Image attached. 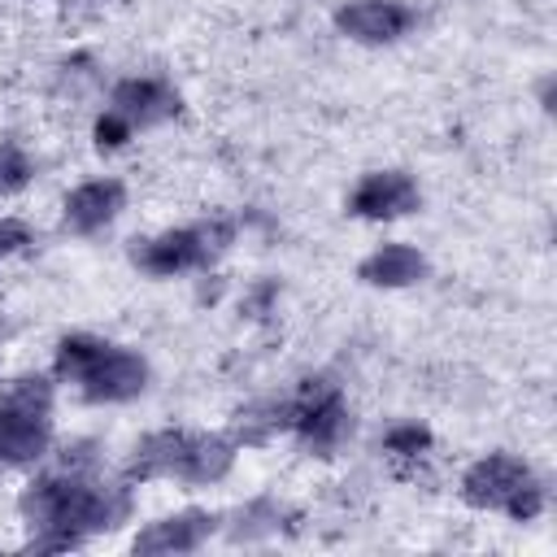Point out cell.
<instances>
[{
	"label": "cell",
	"instance_id": "obj_8",
	"mask_svg": "<svg viewBox=\"0 0 557 557\" xmlns=\"http://www.w3.org/2000/svg\"><path fill=\"white\" fill-rule=\"evenodd\" d=\"M209 531H213V518L205 509H187V513L152 522L135 540V553H191V548H200L209 540Z\"/></svg>",
	"mask_w": 557,
	"mask_h": 557
},
{
	"label": "cell",
	"instance_id": "obj_10",
	"mask_svg": "<svg viewBox=\"0 0 557 557\" xmlns=\"http://www.w3.org/2000/svg\"><path fill=\"white\" fill-rule=\"evenodd\" d=\"M422 274H426V261L409 244H383L361 261V278L374 287H405V283H418Z\"/></svg>",
	"mask_w": 557,
	"mask_h": 557
},
{
	"label": "cell",
	"instance_id": "obj_3",
	"mask_svg": "<svg viewBox=\"0 0 557 557\" xmlns=\"http://www.w3.org/2000/svg\"><path fill=\"white\" fill-rule=\"evenodd\" d=\"M231 235H235V226H231V222L165 231V235L148 239L144 248H135V261H139L148 274H178V270H196V265H205L213 252H222Z\"/></svg>",
	"mask_w": 557,
	"mask_h": 557
},
{
	"label": "cell",
	"instance_id": "obj_7",
	"mask_svg": "<svg viewBox=\"0 0 557 557\" xmlns=\"http://www.w3.org/2000/svg\"><path fill=\"white\" fill-rule=\"evenodd\" d=\"M113 113H122L131 126H157L178 113V96L161 78H126L113 87Z\"/></svg>",
	"mask_w": 557,
	"mask_h": 557
},
{
	"label": "cell",
	"instance_id": "obj_1",
	"mask_svg": "<svg viewBox=\"0 0 557 557\" xmlns=\"http://www.w3.org/2000/svg\"><path fill=\"white\" fill-rule=\"evenodd\" d=\"M57 374L78 383L87 400H131L148 387V366L139 352L91 339V335H70L57 348Z\"/></svg>",
	"mask_w": 557,
	"mask_h": 557
},
{
	"label": "cell",
	"instance_id": "obj_6",
	"mask_svg": "<svg viewBox=\"0 0 557 557\" xmlns=\"http://www.w3.org/2000/svg\"><path fill=\"white\" fill-rule=\"evenodd\" d=\"M126 205V187L117 178H96V183H83L65 196V226L78 231V235H91L100 226H109L117 218V209Z\"/></svg>",
	"mask_w": 557,
	"mask_h": 557
},
{
	"label": "cell",
	"instance_id": "obj_9",
	"mask_svg": "<svg viewBox=\"0 0 557 557\" xmlns=\"http://www.w3.org/2000/svg\"><path fill=\"white\" fill-rule=\"evenodd\" d=\"M235 461V444L222 435H187L183 440V457H178V479L187 483H213L231 470Z\"/></svg>",
	"mask_w": 557,
	"mask_h": 557
},
{
	"label": "cell",
	"instance_id": "obj_2",
	"mask_svg": "<svg viewBox=\"0 0 557 557\" xmlns=\"http://www.w3.org/2000/svg\"><path fill=\"white\" fill-rule=\"evenodd\" d=\"M461 496L474 505V509H505L509 518L527 522L544 509V487L540 479L531 474L527 461L509 457V453H492L483 461H474L461 479Z\"/></svg>",
	"mask_w": 557,
	"mask_h": 557
},
{
	"label": "cell",
	"instance_id": "obj_13",
	"mask_svg": "<svg viewBox=\"0 0 557 557\" xmlns=\"http://www.w3.org/2000/svg\"><path fill=\"white\" fill-rule=\"evenodd\" d=\"M0 413L52 422V387H48V379H39V374L13 379V383L4 387V396H0Z\"/></svg>",
	"mask_w": 557,
	"mask_h": 557
},
{
	"label": "cell",
	"instance_id": "obj_14",
	"mask_svg": "<svg viewBox=\"0 0 557 557\" xmlns=\"http://www.w3.org/2000/svg\"><path fill=\"white\" fill-rule=\"evenodd\" d=\"M30 157L17 148V144H0V196H9V191H17V187H26L30 183Z\"/></svg>",
	"mask_w": 557,
	"mask_h": 557
},
{
	"label": "cell",
	"instance_id": "obj_4",
	"mask_svg": "<svg viewBox=\"0 0 557 557\" xmlns=\"http://www.w3.org/2000/svg\"><path fill=\"white\" fill-rule=\"evenodd\" d=\"M335 26L361 44H392L413 26V9L400 0H352L335 13Z\"/></svg>",
	"mask_w": 557,
	"mask_h": 557
},
{
	"label": "cell",
	"instance_id": "obj_12",
	"mask_svg": "<svg viewBox=\"0 0 557 557\" xmlns=\"http://www.w3.org/2000/svg\"><path fill=\"white\" fill-rule=\"evenodd\" d=\"M183 431H161L148 435L135 457H131V479H161V474H178V457H183Z\"/></svg>",
	"mask_w": 557,
	"mask_h": 557
},
{
	"label": "cell",
	"instance_id": "obj_11",
	"mask_svg": "<svg viewBox=\"0 0 557 557\" xmlns=\"http://www.w3.org/2000/svg\"><path fill=\"white\" fill-rule=\"evenodd\" d=\"M52 422L44 418H13V413H0V466H26V461H39L48 453V431Z\"/></svg>",
	"mask_w": 557,
	"mask_h": 557
},
{
	"label": "cell",
	"instance_id": "obj_15",
	"mask_svg": "<svg viewBox=\"0 0 557 557\" xmlns=\"http://www.w3.org/2000/svg\"><path fill=\"white\" fill-rule=\"evenodd\" d=\"M383 444H387V453H400V457H418V453L431 444V435H426V426H418V422H405V426H392Z\"/></svg>",
	"mask_w": 557,
	"mask_h": 557
},
{
	"label": "cell",
	"instance_id": "obj_5",
	"mask_svg": "<svg viewBox=\"0 0 557 557\" xmlns=\"http://www.w3.org/2000/svg\"><path fill=\"white\" fill-rule=\"evenodd\" d=\"M409 209H418V183L400 170L366 174L352 191V213L361 218H400Z\"/></svg>",
	"mask_w": 557,
	"mask_h": 557
},
{
	"label": "cell",
	"instance_id": "obj_17",
	"mask_svg": "<svg viewBox=\"0 0 557 557\" xmlns=\"http://www.w3.org/2000/svg\"><path fill=\"white\" fill-rule=\"evenodd\" d=\"M22 244H30V231H26L22 222H0V257L17 252Z\"/></svg>",
	"mask_w": 557,
	"mask_h": 557
},
{
	"label": "cell",
	"instance_id": "obj_16",
	"mask_svg": "<svg viewBox=\"0 0 557 557\" xmlns=\"http://www.w3.org/2000/svg\"><path fill=\"white\" fill-rule=\"evenodd\" d=\"M131 131H135V126H131L122 113H113V109H109V113L96 122V144H100V148H117V144H126V139H131Z\"/></svg>",
	"mask_w": 557,
	"mask_h": 557
}]
</instances>
